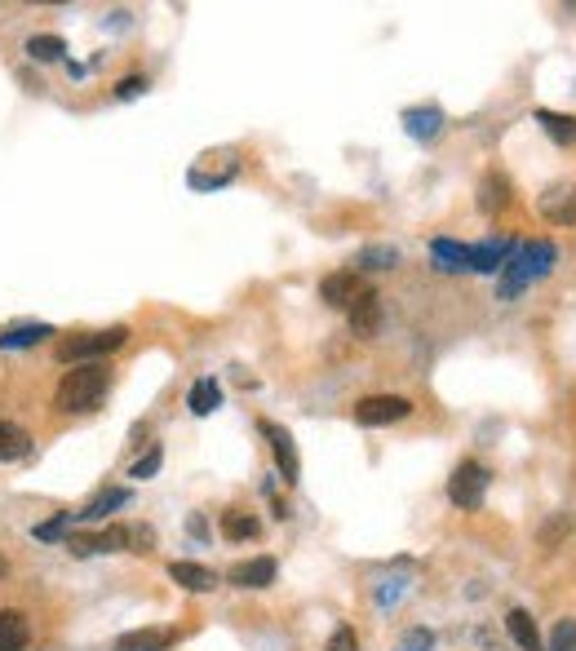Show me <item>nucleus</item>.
Returning <instances> with one entry per match:
<instances>
[{
  "mask_svg": "<svg viewBox=\"0 0 576 651\" xmlns=\"http://www.w3.org/2000/svg\"><path fill=\"white\" fill-rule=\"evenodd\" d=\"M111 390V368L107 364H71V372H63L54 390V408L58 412H94Z\"/></svg>",
  "mask_w": 576,
  "mask_h": 651,
  "instance_id": "nucleus-1",
  "label": "nucleus"
},
{
  "mask_svg": "<svg viewBox=\"0 0 576 651\" xmlns=\"http://www.w3.org/2000/svg\"><path fill=\"white\" fill-rule=\"evenodd\" d=\"M554 244L550 240H537V244H523V248H514V253L506 257V266H501V279H497V297L501 302H510V297H519L528 284H537V279L550 275V266H554Z\"/></svg>",
  "mask_w": 576,
  "mask_h": 651,
  "instance_id": "nucleus-2",
  "label": "nucleus"
},
{
  "mask_svg": "<svg viewBox=\"0 0 576 651\" xmlns=\"http://www.w3.org/2000/svg\"><path fill=\"white\" fill-rule=\"evenodd\" d=\"M125 341H129V328L125 324L102 328V333H80V337L58 341V359H63V364H98L102 355L120 350Z\"/></svg>",
  "mask_w": 576,
  "mask_h": 651,
  "instance_id": "nucleus-3",
  "label": "nucleus"
},
{
  "mask_svg": "<svg viewBox=\"0 0 576 651\" xmlns=\"http://www.w3.org/2000/svg\"><path fill=\"white\" fill-rule=\"evenodd\" d=\"M488 483H492L488 465L483 461H461L457 470H452V479H448V501L461 505V510H479L483 496H488Z\"/></svg>",
  "mask_w": 576,
  "mask_h": 651,
  "instance_id": "nucleus-4",
  "label": "nucleus"
},
{
  "mask_svg": "<svg viewBox=\"0 0 576 651\" xmlns=\"http://www.w3.org/2000/svg\"><path fill=\"white\" fill-rule=\"evenodd\" d=\"M133 545V532L129 527H102V532H71L67 536V550L89 558V554H120Z\"/></svg>",
  "mask_w": 576,
  "mask_h": 651,
  "instance_id": "nucleus-5",
  "label": "nucleus"
},
{
  "mask_svg": "<svg viewBox=\"0 0 576 651\" xmlns=\"http://www.w3.org/2000/svg\"><path fill=\"white\" fill-rule=\"evenodd\" d=\"M413 412V403L404 395H368L355 403V421L359 426H390V421H404Z\"/></svg>",
  "mask_w": 576,
  "mask_h": 651,
  "instance_id": "nucleus-6",
  "label": "nucleus"
},
{
  "mask_svg": "<svg viewBox=\"0 0 576 651\" xmlns=\"http://www.w3.org/2000/svg\"><path fill=\"white\" fill-rule=\"evenodd\" d=\"M262 434L271 439V452H275V465H280V474H284V483L293 488L297 479H302V461H297V443H293V434L280 430L275 421H262Z\"/></svg>",
  "mask_w": 576,
  "mask_h": 651,
  "instance_id": "nucleus-7",
  "label": "nucleus"
},
{
  "mask_svg": "<svg viewBox=\"0 0 576 651\" xmlns=\"http://www.w3.org/2000/svg\"><path fill=\"white\" fill-rule=\"evenodd\" d=\"M514 253V244L506 240V235H492V240H483L470 248V271H479V275H497L501 266H506V257Z\"/></svg>",
  "mask_w": 576,
  "mask_h": 651,
  "instance_id": "nucleus-8",
  "label": "nucleus"
},
{
  "mask_svg": "<svg viewBox=\"0 0 576 651\" xmlns=\"http://www.w3.org/2000/svg\"><path fill=\"white\" fill-rule=\"evenodd\" d=\"M377 328H382V297H377L373 288H364V293L351 302V333L355 337H373Z\"/></svg>",
  "mask_w": 576,
  "mask_h": 651,
  "instance_id": "nucleus-9",
  "label": "nucleus"
},
{
  "mask_svg": "<svg viewBox=\"0 0 576 651\" xmlns=\"http://www.w3.org/2000/svg\"><path fill=\"white\" fill-rule=\"evenodd\" d=\"M541 217L554 226H572L576 222V186H550L541 195Z\"/></svg>",
  "mask_w": 576,
  "mask_h": 651,
  "instance_id": "nucleus-10",
  "label": "nucleus"
},
{
  "mask_svg": "<svg viewBox=\"0 0 576 651\" xmlns=\"http://www.w3.org/2000/svg\"><path fill=\"white\" fill-rule=\"evenodd\" d=\"M49 337H54V324H36V319H27V324L0 328V350H32Z\"/></svg>",
  "mask_w": 576,
  "mask_h": 651,
  "instance_id": "nucleus-11",
  "label": "nucleus"
},
{
  "mask_svg": "<svg viewBox=\"0 0 576 651\" xmlns=\"http://www.w3.org/2000/svg\"><path fill=\"white\" fill-rule=\"evenodd\" d=\"M275 558H249V563H235L231 567V585L235 589H266L275 585Z\"/></svg>",
  "mask_w": 576,
  "mask_h": 651,
  "instance_id": "nucleus-12",
  "label": "nucleus"
},
{
  "mask_svg": "<svg viewBox=\"0 0 576 651\" xmlns=\"http://www.w3.org/2000/svg\"><path fill=\"white\" fill-rule=\"evenodd\" d=\"M32 643V620L14 607H0V651H27Z\"/></svg>",
  "mask_w": 576,
  "mask_h": 651,
  "instance_id": "nucleus-13",
  "label": "nucleus"
},
{
  "mask_svg": "<svg viewBox=\"0 0 576 651\" xmlns=\"http://www.w3.org/2000/svg\"><path fill=\"white\" fill-rule=\"evenodd\" d=\"M169 581L191 589V594H209V589L218 585V572L204 567V563H187V558H182V563H169Z\"/></svg>",
  "mask_w": 576,
  "mask_h": 651,
  "instance_id": "nucleus-14",
  "label": "nucleus"
},
{
  "mask_svg": "<svg viewBox=\"0 0 576 651\" xmlns=\"http://www.w3.org/2000/svg\"><path fill=\"white\" fill-rule=\"evenodd\" d=\"M404 129H408V138H417V142H435L439 133H444V111L439 107H408Z\"/></svg>",
  "mask_w": 576,
  "mask_h": 651,
  "instance_id": "nucleus-15",
  "label": "nucleus"
},
{
  "mask_svg": "<svg viewBox=\"0 0 576 651\" xmlns=\"http://www.w3.org/2000/svg\"><path fill=\"white\" fill-rule=\"evenodd\" d=\"M173 629H129V634L116 638L111 651H169L173 647Z\"/></svg>",
  "mask_w": 576,
  "mask_h": 651,
  "instance_id": "nucleus-16",
  "label": "nucleus"
},
{
  "mask_svg": "<svg viewBox=\"0 0 576 651\" xmlns=\"http://www.w3.org/2000/svg\"><path fill=\"white\" fill-rule=\"evenodd\" d=\"M129 501H133V492H129V488H102V492L94 496V501H89L85 510L76 514V519H80V523H102V519H107V514L125 510Z\"/></svg>",
  "mask_w": 576,
  "mask_h": 651,
  "instance_id": "nucleus-17",
  "label": "nucleus"
},
{
  "mask_svg": "<svg viewBox=\"0 0 576 651\" xmlns=\"http://www.w3.org/2000/svg\"><path fill=\"white\" fill-rule=\"evenodd\" d=\"M359 293H364V288H359L355 271H333V275H324V284H320V297L328 306H351Z\"/></svg>",
  "mask_w": 576,
  "mask_h": 651,
  "instance_id": "nucleus-18",
  "label": "nucleus"
},
{
  "mask_svg": "<svg viewBox=\"0 0 576 651\" xmlns=\"http://www.w3.org/2000/svg\"><path fill=\"white\" fill-rule=\"evenodd\" d=\"M430 257L444 275H457V271H470V248L457 244V240H435L430 244Z\"/></svg>",
  "mask_w": 576,
  "mask_h": 651,
  "instance_id": "nucleus-19",
  "label": "nucleus"
},
{
  "mask_svg": "<svg viewBox=\"0 0 576 651\" xmlns=\"http://www.w3.org/2000/svg\"><path fill=\"white\" fill-rule=\"evenodd\" d=\"M510 204V182L501 178V173H483V182H479V209L483 213H501Z\"/></svg>",
  "mask_w": 576,
  "mask_h": 651,
  "instance_id": "nucleus-20",
  "label": "nucleus"
},
{
  "mask_svg": "<svg viewBox=\"0 0 576 651\" xmlns=\"http://www.w3.org/2000/svg\"><path fill=\"white\" fill-rule=\"evenodd\" d=\"M187 408L195 412V417H209V412H218L222 408V386L213 377H200L191 386V395H187Z\"/></svg>",
  "mask_w": 576,
  "mask_h": 651,
  "instance_id": "nucleus-21",
  "label": "nucleus"
},
{
  "mask_svg": "<svg viewBox=\"0 0 576 651\" xmlns=\"http://www.w3.org/2000/svg\"><path fill=\"white\" fill-rule=\"evenodd\" d=\"M32 452V434L14 421H0V461H23Z\"/></svg>",
  "mask_w": 576,
  "mask_h": 651,
  "instance_id": "nucleus-22",
  "label": "nucleus"
},
{
  "mask_svg": "<svg viewBox=\"0 0 576 651\" xmlns=\"http://www.w3.org/2000/svg\"><path fill=\"white\" fill-rule=\"evenodd\" d=\"M506 629H510V638H514V643H519L523 651H545L537 625H532V616L523 612V607H514V612L506 616Z\"/></svg>",
  "mask_w": 576,
  "mask_h": 651,
  "instance_id": "nucleus-23",
  "label": "nucleus"
},
{
  "mask_svg": "<svg viewBox=\"0 0 576 651\" xmlns=\"http://www.w3.org/2000/svg\"><path fill=\"white\" fill-rule=\"evenodd\" d=\"M537 124L550 133L559 147H572L576 142V116H559V111H537Z\"/></svg>",
  "mask_w": 576,
  "mask_h": 651,
  "instance_id": "nucleus-24",
  "label": "nucleus"
},
{
  "mask_svg": "<svg viewBox=\"0 0 576 651\" xmlns=\"http://www.w3.org/2000/svg\"><path fill=\"white\" fill-rule=\"evenodd\" d=\"M218 532L226 536V541H253V536H257V519H253V514H240V510H226L218 519Z\"/></svg>",
  "mask_w": 576,
  "mask_h": 651,
  "instance_id": "nucleus-25",
  "label": "nucleus"
},
{
  "mask_svg": "<svg viewBox=\"0 0 576 651\" xmlns=\"http://www.w3.org/2000/svg\"><path fill=\"white\" fill-rule=\"evenodd\" d=\"M355 266L359 271H390V266H399V248L373 244V248H364V253L355 257Z\"/></svg>",
  "mask_w": 576,
  "mask_h": 651,
  "instance_id": "nucleus-26",
  "label": "nucleus"
},
{
  "mask_svg": "<svg viewBox=\"0 0 576 651\" xmlns=\"http://www.w3.org/2000/svg\"><path fill=\"white\" fill-rule=\"evenodd\" d=\"M63 54H67V40L63 36H49V31H45V36L27 40V58H32V62H58Z\"/></svg>",
  "mask_w": 576,
  "mask_h": 651,
  "instance_id": "nucleus-27",
  "label": "nucleus"
},
{
  "mask_svg": "<svg viewBox=\"0 0 576 651\" xmlns=\"http://www.w3.org/2000/svg\"><path fill=\"white\" fill-rule=\"evenodd\" d=\"M160 465H164V452L160 448H147V457H138V461L129 465V479H156Z\"/></svg>",
  "mask_w": 576,
  "mask_h": 651,
  "instance_id": "nucleus-28",
  "label": "nucleus"
},
{
  "mask_svg": "<svg viewBox=\"0 0 576 651\" xmlns=\"http://www.w3.org/2000/svg\"><path fill=\"white\" fill-rule=\"evenodd\" d=\"M71 523H76V514H71V510H63V514H54V519H49V523H40L32 536H36V541H58V536H63Z\"/></svg>",
  "mask_w": 576,
  "mask_h": 651,
  "instance_id": "nucleus-29",
  "label": "nucleus"
},
{
  "mask_svg": "<svg viewBox=\"0 0 576 651\" xmlns=\"http://www.w3.org/2000/svg\"><path fill=\"white\" fill-rule=\"evenodd\" d=\"M550 651H576V620H559V625H554Z\"/></svg>",
  "mask_w": 576,
  "mask_h": 651,
  "instance_id": "nucleus-30",
  "label": "nucleus"
},
{
  "mask_svg": "<svg viewBox=\"0 0 576 651\" xmlns=\"http://www.w3.org/2000/svg\"><path fill=\"white\" fill-rule=\"evenodd\" d=\"M328 651H359L355 629H351V625H337V629H333V638H328Z\"/></svg>",
  "mask_w": 576,
  "mask_h": 651,
  "instance_id": "nucleus-31",
  "label": "nucleus"
},
{
  "mask_svg": "<svg viewBox=\"0 0 576 651\" xmlns=\"http://www.w3.org/2000/svg\"><path fill=\"white\" fill-rule=\"evenodd\" d=\"M430 647H435V634H430V629H413L399 651H430Z\"/></svg>",
  "mask_w": 576,
  "mask_h": 651,
  "instance_id": "nucleus-32",
  "label": "nucleus"
},
{
  "mask_svg": "<svg viewBox=\"0 0 576 651\" xmlns=\"http://www.w3.org/2000/svg\"><path fill=\"white\" fill-rule=\"evenodd\" d=\"M142 89H147V80H142V76H125V80H120V85H116V98H138V93Z\"/></svg>",
  "mask_w": 576,
  "mask_h": 651,
  "instance_id": "nucleus-33",
  "label": "nucleus"
}]
</instances>
